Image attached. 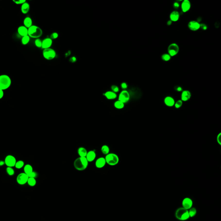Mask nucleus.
Segmentation results:
<instances>
[{"label":"nucleus","mask_w":221,"mask_h":221,"mask_svg":"<svg viewBox=\"0 0 221 221\" xmlns=\"http://www.w3.org/2000/svg\"><path fill=\"white\" fill-rule=\"evenodd\" d=\"M88 163L89 162L85 157H79L75 160L74 166L78 171H84L87 168Z\"/></svg>","instance_id":"f257e3e1"},{"label":"nucleus","mask_w":221,"mask_h":221,"mask_svg":"<svg viewBox=\"0 0 221 221\" xmlns=\"http://www.w3.org/2000/svg\"><path fill=\"white\" fill-rule=\"evenodd\" d=\"M42 30L37 26L33 25L28 29V35L30 38L33 39H39L42 36Z\"/></svg>","instance_id":"f03ea898"},{"label":"nucleus","mask_w":221,"mask_h":221,"mask_svg":"<svg viewBox=\"0 0 221 221\" xmlns=\"http://www.w3.org/2000/svg\"><path fill=\"white\" fill-rule=\"evenodd\" d=\"M12 81L10 76L6 74L0 75V89L4 90L8 89L11 86Z\"/></svg>","instance_id":"7ed1b4c3"},{"label":"nucleus","mask_w":221,"mask_h":221,"mask_svg":"<svg viewBox=\"0 0 221 221\" xmlns=\"http://www.w3.org/2000/svg\"><path fill=\"white\" fill-rule=\"evenodd\" d=\"M105 159L106 164L110 166H115L118 164L119 158L118 155L114 153H109L106 155Z\"/></svg>","instance_id":"20e7f679"},{"label":"nucleus","mask_w":221,"mask_h":221,"mask_svg":"<svg viewBox=\"0 0 221 221\" xmlns=\"http://www.w3.org/2000/svg\"><path fill=\"white\" fill-rule=\"evenodd\" d=\"M42 54L44 58L49 60H53L56 56V52L55 51L51 48L43 49Z\"/></svg>","instance_id":"39448f33"},{"label":"nucleus","mask_w":221,"mask_h":221,"mask_svg":"<svg viewBox=\"0 0 221 221\" xmlns=\"http://www.w3.org/2000/svg\"><path fill=\"white\" fill-rule=\"evenodd\" d=\"M168 51V54L171 57L175 56L178 54L179 51V47L176 43H173L169 45Z\"/></svg>","instance_id":"423d86ee"},{"label":"nucleus","mask_w":221,"mask_h":221,"mask_svg":"<svg viewBox=\"0 0 221 221\" xmlns=\"http://www.w3.org/2000/svg\"><path fill=\"white\" fill-rule=\"evenodd\" d=\"M130 99V93L126 90H122L120 93L118 97V100L121 101L124 104L128 102Z\"/></svg>","instance_id":"0eeeda50"},{"label":"nucleus","mask_w":221,"mask_h":221,"mask_svg":"<svg viewBox=\"0 0 221 221\" xmlns=\"http://www.w3.org/2000/svg\"><path fill=\"white\" fill-rule=\"evenodd\" d=\"M29 177L25 173H21L18 175L17 177V182L19 185H24L27 183Z\"/></svg>","instance_id":"6e6552de"},{"label":"nucleus","mask_w":221,"mask_h":221,"mask_svg":"<svg viewBox=\"0 0 221 221\" xmlns=\"http://www.w3.org/2000/svg\"><path fill=\"white\" fill-rule=\"evenodd\" d=\"M16 162H17V161H16L15 158L12 155H7L4 160L5 164L8 167H12V168L15 167Z\"/></svg>","instance_id":"1a4fd4ad"},{"label":"nucleus","mask_w":221,"mask_h":221,"mask_svg":"<svg viewBox=\"0 0 221 221\" xmlns=\"http://www.w3.org/2000/svg\"><path fill=\"white\" fill-rule=\"evenodd\" d=\"M188 27L191 31H197L200 29V23L195 20L191 21L188 23Z\"/></svg>","instance_id":"9d476101"},{"label":"nucleus","mask_w":221,"mask_h":221,"mask_svg":"<svg viewBox=\"0 0 221 221\" xmlns=\"http://www.w3.org/2000/svg\"><path fill=\"white\" fill-rule=\"evenodd\" d=\"M191 8V3L189 0H184L181 4V8L184 13H186L190 10Z\"/></svg>","instance_id":"9b49d317"},{"label":"nucleus","mask_w":221,"mask_h":221,"mask_svg":"<svg viewBox=\"0 0 221 221\" xmlns=\"http://www.w3.org/2000/svg\"><path fill=\"white\" fill-rule=\"evenodd\" d=\"M52 43V40L50 38H46L42 41V48L43 49L50 48Z\"/></svg>","instance_id":"f8f14e48"},{"label":"nucleus","mask_w":221,"mask_h":221,"mask_svg":"<svg viewBox=\"0 0 221 221\" xmlns=\"http://www.w3.org/2000/svg\"><path fill=\"white\" fill-rule=\"evenodd\" d=\"M106 164V161L105 158L104 157H100L95 161V166L98 169L102 168L105 166Z\"/></svg>","instance_id":"ddd939ff"},{"label":"nucleus","mask_w":221,"mask_h":221,"mask_svg":"<svg viewBox=\"0 0 221 221\" xmlns=\"http://www.w3.org/2000/svg\"><path fill=\"white\" fill-rule=\"evenodd\" d=\"M96 157V154L95 151L94 150H90L88 152L87 155L85 156L86 159L87 160L88 162H92L95 159Z\"/></svg>","instance_id":"4468645a"},{"label":"nucleus","mask_w":221,"mask_h":221,"mask_svg":"<svg viewBox=\"0 0 221 221\" xmlns=\"http://www.w3.org/2000/svg\"><path fill=\"white\" fill-rule=\"evenodd\" d=\"M191 96V93L188 90L183 91L181 95V100L183 102L187 101L190 99Z\"/></svg>","instance_id":"2eb2a0df"},{"label":"nucleus","mask_w":221,"mask_h":221,"mask_svg":"<svg viewBox=\"0 0 221 221\" xmlns=\"http://www.w3.org/2000/svg\"><path fill=\"white\" fill-rule=\"evenodd\" d=\"M175 101L174 98L171 96H167L164 99V103L165 105L169 107H173L174 106Z\"/></svg>","instance_id":"dca6fc26"},{"label":"nucleus","mask_w":221,"mask_h":221,"mask_svg":"<svg viewBox=\"0 0 221 221\" xmlns=\"http://www.w3.org/2000/svg\"><path fill=\"white\" fill-rule=\"evenodd\" d=\"M18 33L22 37L28 35V28L24 26H20L18 28Z\"/></svg>","instance_id":"f3484780"},{"label":"nucleus","mask_w":221,"mask_h":221,"mask_svg":"<svg viewBox=\"0 0 221 221\" xmlns=\"http://www.w3.org/2000/svg\"><path fill=\"white\" fill-rule=\"evenodd\" d=\"M192 204H193L192 201L190 198H185L184 200H183L182 203L184 209L185 210L190 209V208L192 207Z\"/></svg>","instance_id":"a211bd4d"},{"label":"nucleus","mask_w":221,"mask_h":221,"mask_svg":"<svg viewBox=\"0 0 221 221\" xmlns=\"http://www.w3.org/2000/svg\"><path fill=\"white\" fill-rule=\"evenodd\" d=\"M180 18V14L176 10L173 11L170 15V20L172 22H177L178 20Z\"/></svg>","instance_id":"6ab92c4d"},{"label":"nucleus","mask_w":221,"mask_h":221,"mask_svg":"<svg viewBox=\"0 0 221 221\" xmlns=\"http://www.w3.org/2000/svg\"><path fill=\"white\" fill-rule=\"evenodd\" d=\"M104 95L105 97L109 100H113L115 99L117 97V95L116 93L112 91H109L105 92Z\"/></svg>","instance_id":"aec40b11"},{"label":"nucleus","mask_w":221,"mask_h":221,"mask_svg":"<svg viewBox=\"0 0 221 221\" xmlns=\"http://www.w3.org/2000/svg\"><path fill=\"white\" fill-rule=\"evenodd\" d=\"M30 10V5L27 2H26L24 4L21 5V11L22 13L24 14H28Z\"/></svg>","instance_id":"412c9836"},{"label":"nucleus","mask_w":221,"mask_h":221,"mask_svg":"<svg viewBox=\"0 0 221 221\" xmlns=\"http://www.w3.org/2000/svg\"><path fill=\"white\" fill-rule=\"evenodd\" d=\"M23 25L27 28H29L33 26V20L31 17H27L24 18L23 20Z\"/></svg>","instance_id":"4be33fe9"},{"label":"nucleus","mask_w":221,"mask_h":221,"mask_svg":"<svg viewBox=\"0 0 221 221\" xmlns=\"http://www.w3.org/2000/svg\"><path fill=\"white\" fill-rule=\"evenodd\" d=\"M87 152L86 149L83 147L79 148L77 150L78 154L80 157H85Z\"/></svg>","instance_id":"5701e85b"},{"label":"nucleus","mask_w":221,"mask_h":221,"mask_svg":"<svg viewBox=\"0 0 221 221\" xmlns=\"http://www.w3.org/2000/svg\"><path fill=\"white\" fill-rule=\"evenodd\" d=\"M24 171L26 175H28L33 171V168L31 165L27 164L24 166Z\"/></svg>","instance_id":"b1692460"},{"label":"nucleus","mask_w":221,"mask_h":221,"mask_svg":"<svg viewBox=\"0 0 221 221\" xmlns=\"http://www.w3.org/2000/svg\"><path fill=\"white\" fill-rule=\"evenodd\" d=\"M114 106L116 109H121L124 107V104L119 100L116 101L114 103Z\"/></svg>","instance_id":"393cba45"},{"label":"nucleus","mask_w":221,"mask_h":221,"mask_svg":"<svg viewBox=\"0 0 221 221\" xmlns=\"http://www.w3.org/2000/svg\"><path fill=\"white\" fill-rule=\"evenodd\" d=\"M101 150L102 153H103L104 155H107V154H108L109 153L110 149H109V146L105 145H102V146Z\"/></svg>","instance_id":"a878e982"},{"label":"nucleus","mask_w":221,"mask_h":221,"mask_svg":"<svg viewBox=\"0 0 221 221\" xmlns=\"http://www.w3.org/2000/svg\"><path fill=\"white\" fill-rule=\"evenodd\" d=\"M30 38L28 35L22 37L21 39L22 44L24 45H26L29 43Z\"/></svg>","instance_id":"bb28decb"},{"label":"nucleus","mask_w":221,"mask_h":221,"mask_svg":"<svg viewBox=\"0 0 221 221\" xmlns=\"http://www.w3.org/2000/svg\"><path fill=\"white\" fill-rule=\"evenodd\" d=\"M27 183L30 187L35 186L36 184V180L35 178H29Z\"/></svg>","instance_id":"cd10ccee"},{"label":"nucleus","mask_w":221,"mask_h":221,"mask_svg":"<svg viewBox=\"0 0 221 221\" xmlns=\"http://www.w3.org/2000/svg\"><path fill=\"white\" fill-rule=\"evenodd\" d=\"M24 162L22 160H19L16 162L15 167L16 169H21L24 166Z\"/></svg>","instance_id":"c85d7f7f"},{"label":"nucleus","mask_w":221,"mask_h":221,"mask_svg":"<svg viewBox=\"0 0 221 221\" xmlns=\"http://www.w3.org/2000/svg\"><path fill=\"white\" fill-rule=\"evenodd\" d=\"M189 217H190V215L189 214V212L188 211L186 210L184 212V213L181 216L180 219L182 220H185L188 219Z\"/></svg>","instance_id":"c756f323"},{"label":"nucleus","mask_w":221,"mask_h":221,"mask_svg":"<svg viewBox=\"0 0 221 221\" xmlns=\"http://www.w3.org/2000/svg\"><path fill=\"white\" fill-rule=\"evenodd\" d=\"M171 57L169 54H164L162 55V59L165 61H168L171 59Z\"/></svg>","instance_id":"7c9ffc66"},{"label":"nucleus","mask_w":221,"mask_h":221,"mask_svg":"<svg viewBox=\"0 0 221 221\" xmlns=\"http://www.w3.org/2000/svg\"><path fill=\"white\" fill-rule=\"evenodd\" d=\"M6 171L8 175L10 176H12L14 174L15 171L14 169L12 167H8L6 169Z\"/></svg>","instance_id":"2f4dec72"},{"label":"nucleus","mask_w":221,"mask_h":221,"mask_svg":"<svg viewBox=\"0 0 221 221\" xmlns=\"http://www.w3.org/2000/svg\"><path fill=\"white\" fill-rule=\"evenodd\" d=\"M35 46L39 48H42V41L40 39H35Z\"/></svg>","instance_id":"473e14b6"},{"label":"nucleus","mask_w":221,"mask_h":221,"mask_svg":"<svg viewBox=\"0 0 221 221\" xmlns=\"http://www.w3.org/2000/svg\"><path fill=\"white\" fill-rule=\"evenodd\" d=\"M182 105L183 101L181 100H178L176 102H175L174 106L176 109H179V108H180V107L182 106Z\"/></svg>","instance_id":"72a5a7b5"},{"label":"nucleus","mask_w":221,"mask_h":221,"mask_svg":"<svg viewBox=\"0 0 221 221\" xmlns=\"http://www.w3.org/2000/svg\"><path fill=\"white\" fill-rule=\"evenodd\" d=\"M111 89L112 91L116 93H118L119 91V88L117 85H112L111 86Z\"/></svg>","instance_id":"f704fd0d"},{"label":"nucleus","mask_w":221,"mask_h":221,"mask_svg":"<svg viewBox=\"0 0 221 221\" xmlns=\"http://www.w3.org/2000/svg\"><path fill=\"white\" fill-rule=\"evenodd\" d=\"M13 1L16 4L22 5L23 4L26 2V0H13Z\"/></svg>","instance_id":"c9c22d12"},{"label":"nucleus","mask_w":221,"mask_h":221,"mask_svg":"<svg viewBox=\"0 0 221 221\" xmlns=\"http://www.w3.org/2000/svg\"><path fill=\"white\" fill-rule=\"evenodd\" d=\"M190 215V217H193L195 215L196 213V210L194 208H192L190 209V211L188 212Z\"/></svg>","instance_id":"e433bc0d"},{"label":"nucleus","mask_w":221,"mask_h":221,"mask_svg":"<svg viewBox=\"0 0 221 221\" xmlns=\"http://www.w3.org/2000/svg\"><path fill=\"white\" fill-rule=\"evenodd\" d=\"M58 35H58V33H57L56 32H54V33H53L51 35L50 38L52 40H53V39H57L58 38Z\"/></svg>","instance_id":"4c0bfd02"},{"label":"nucleus","mask_w":221,"mask_h":221,"mask_svg":"<svg viewBox=\"0 0 221 221\" xmlns=\"http://www.w3.org/2000/svg\"><path fill=\"white\" fill-rule=\"evenodd\" d=\"M37 173L35 172V171H33V172H32L31 173H30L28 175V176L29 177V178H36L37 177Z\"/></svg>","instance_id":"58836bf2"},{"label":"nucleus","mask_w":221,"mask_h":221,"mask_svg":"<svg viewBox=\"0 0 221 221\" xmlns=\"http://www.w3.org/2000/svg\"><path fill=\"white\" fill-rule=\"evenodd\" d=\"M200 28H201V29L204 30H206L207 29V26L206 25V24H205L201 23V24H200Z\"/></svg>","instance_id":"ea45409f"},{"label":"nucleus","mask_w":221,"mask_h":221,"mask_svg":"<svg viewBox=\"0 0 221 221\" xmlns=\"http://www.w3.org/2000/svg\"><path fill=\"white\" fill-rule=\"evenodd\" d=\"M217 141L220 145H221V133H220L217 136Z\"/></svg>","instance_id":"a19ab883"},{"label":"nucleus","mask_w":221,"mask_h":221,"mask_svg":"<svg viewBox=\"0 0 221 221\" xmlns=\"http://www.w3.org/2000/svg\"><path fill=\"white\" fill-rule=\"evenodd\" d=\"M121 87L122 88V89H124V90H125V89L128 88V85L127 84H126V83H122V84H121Z\"/></svg>","instance_id":"79ce46f5"},{"label":"nucleus","mask_w":221,"mask_h":221,"mask_svg":"<svg viewBox=\"0 0 221 221\" xmlns=\"http://www.w3.org/2000/svg\"><path fill=\"white\" fill-rule=\"evenodd\" d=\"M179 6H180V4H179V3H178V2H175L173 4V7L174 8H175V9H178L179 8Z\"/></svg>","instance_id":"37998d69"},{"label":"nucleus","mask_w":221,"mask_h":221,"mask_svg":"<svg viewBox=\"0 0 221 221\" xmlns=\"http://www.w3.org/2000/svg\"><path fill=\"white\" fill-rule=\"evenodd\" d=\"M76 61V58L75 57H72L70 59V61L71 63H75Z\"/></svg>","instance_id":"c03bdc74"},{"label":"nucleus","mask_w":221,"mask_h":221,"mask_svg":"<svg viewBox=\"0 0 221 221\" xmlns=\"http://www.w3.org/2000/svg\"><path fill=\"white\" fill-rule=\"evenodd\" d=\"M4 91L2 89H0V99H1L4 97Z\"/></svg>","instance_id":"a18cd8bd"},{"label":"nucleus","mask_w":221,"mask_h":221,"mask_svg":"<svg viewBox=\"0 0 221 221\" xmlns=\"http://www.w3.org/2000/svg\"><path fill=\"white\" fill-rule=\"evenodd\" d=\"M176 90L178 92H181L183 91L182 88L180 86H176Z\"/></svg>","instance_id":"49530a36"},{"label":"nucleus","mask_w":221,"mask_h":221,"mask_svg":"<svg viewBox=\"0 0 221 221\" xmlns=\"http://www.w3.org/2000/svg\"><path fill=\"white\" fill-rule=\"evenodd\" d=\"M5 164L4 161H2V160H0V166H1L4 165Z\"/></svg>","instance_id":"de8ad7c7"},{"label":"nucleus","mask_w":221,"mask_h":221,"mask_svg":"<svg viewBox=\"0 0 221 221\" xmlns=\"http://www.w3.org/2000/svg\"><path fill=\"white\" fill-rule=\"evenodd\" d=\"M172 22L171 21V20H169L167 22V25L168 26H170L172 24Z\"/></svg>","instance_id":"09e8293b"},{"label":"nucleus","mask_w":221,"mask_h":221,"mask_svg":"<svg viewBox=\"0 0 221 221\" xmlns=\"http://www.w3.org/2000/svg\"><path fill=\"white\" fill-rule=\"evenodd\" d=\"M70 54H71L70 51H68L66 53V54H65V56H66V57H67L69 56L70 55Z\"/></svg>","instance_id":"8fccbe9b"}]
</instances>
